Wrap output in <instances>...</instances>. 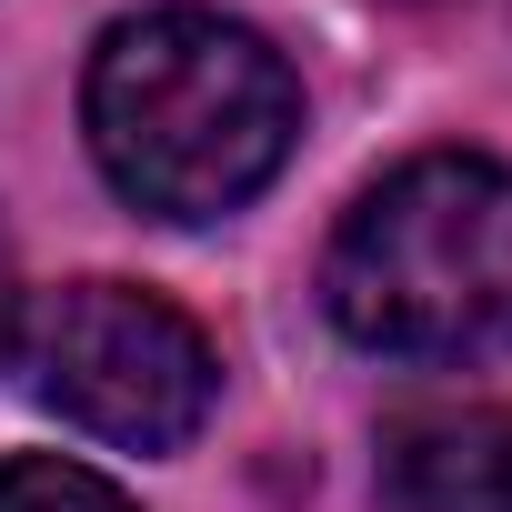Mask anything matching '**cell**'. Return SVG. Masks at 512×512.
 <instances>
[{
	"instance_id": "3",
	"label": "cell",
	"mask_w": 512,
	"mask_h": 512,
	"mask_svg": "<svg viewBox=\"0 0 512 512\" xmlns=\"http://www.w3.org/2000/svg\"><path fill=\"white\" fill-rule=\"evenodd\" d=\"M41 392L51 412H71L91 442L121 452H171L201 432L221 362L201 342L191 312H171L141 282H71L41 322Z\"/></svg>"
},
{
	"instance_id": "2",
	"label": "cell",
	"mask_w": 512,
	"mask_h": 512,
	"mask_svg": "<svg viewBox=\"0 0 512 512\" xmlns=\"http://www.w3.org/2000/svg\"><path fill=\"white\" fill-rule=\"evenodd\" d=\"M332 322L382 362H502L512 352V171L482 151H422L352 201L322 262Z\"/></svg>"
},
{
	"instance_id": "1",
	"label": "cell",
	"mask_w": 512,
	"mask_h": 512,
	"mask_svg": "<svg viewBox=\"0 0 512 512\" xmlns=\"http://www.w3.org/2000/svg\"><path fill=\"white\" fill-rule=\"evenodd\" d=\"M81 121L131 211L221 221L292 161L302 91L262 31L221 11H141L91 51Z\"/></svg>"
},
{
	"instance_id": "6",
	"label": "cell",
	"mask_w": 512,
	"mask_h": 512,
	"mask_svg": "<svg viewBox=\"0 0 512 512\" xmlns=\"http://www.w3.org/2000/svg\"><path fill=\"white\" fill-rule=\"evenodd\" d=\"M21 352V272H11V241H0V362Z\"/></svg>"
},
{
	"instance_id": "5",
	"label": "cell",
	"mask_w": 512,
	"mask_h": 512,
	"mask_svg": "<svg viewBox=\"0 0 512 512\" xmlns=\"http://www.w3.org/2000/svg\"><path fill=\"white\" fill-rule=\"evenodd\" d=\"M0 512H131V492H111L91 462L11 452V462H0Z\"/></svg>"
},
{
	"instance_id": "4",
	"label": "cell",
	"mask_w": 512,
	"mask_h": 512,
	"mask_svg": "<svg viewBox=\"0 0 512 512\" xmlns=\"http://www.w3.org/2000/svg\"><path fill=\"white\" fill-rule=\"evenodd\" d=\"M392 512H512V402H422L382 422Z\"/></svg>"
}]
</instances>
